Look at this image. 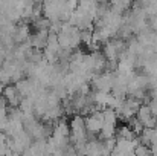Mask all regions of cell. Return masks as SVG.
<instances>
[{
  "label": "cell",
  "instance_id": "obj_1",
  "mask_svg": "<svg viewBox=\"0 0 157 156\" xmlns=\"http://www.w3.org/2000/svg\"><path fill=\"white\" fill-rule=\"evenodd\" d=\"M133 153H134V155H137V156L150 155V153H151V147H150V146H145V144H142V142H139V144H136V146H134Z\"/></svg>",
  "mask_w": 157,
  "mask_h": 156
}]
</instances>
